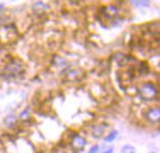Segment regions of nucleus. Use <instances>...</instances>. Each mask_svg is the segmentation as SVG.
Masks as SVG:
<instances>
[{
    "instance_id": "obj_10",
    "label": "nucleus",
    "mask_w": 160,
    "mask_h": 153,
    "mask_svg": "<svg viewBox=\"0 0 160 153\" xmlns=\"http://www.w3.org/2000/svg\"><path fill=\"white\" fill-rule=\"evenodd\" d=\"M98 151H100V146H98V145H93L92 147L89 149L88 153H98Z\"/></svg>"
},
{
    "instance_id": "obj_9",
    "label": "nucleus",
    "mask_w": 160,
    "mask_h": 153,
    "mask_svg": "<svg viewBox=\"0 0 160 153\" xmlns=\"http://www.w3.org/2000/svg\"><path fill=\"white\" fill-rule=\"evenodd\" d=\"M20 117L23 120V121H26V120L29 119V111H28V110L25 109L24 111H23L22 113L20 114Z\"/></svg>"
},
{
    "instance_id": "obj_5",
    "label": "nucleus",
    "mask_w": 160,
    "mask_h": 153,
    "mask_svg": "<svg viewBox=\"0 0 160 153\" xmlns=\"http://www.w3.org/2000/svg\"><path fill=\"white\" fill-rule=\"evenodd\" d=\"M107 128V125L105 124H96L92 127V131H91V135H92L93 138L95 139H100L104 136V133Z\"/></svg>"
},
{
    "instance_id": "obj_13",
    "label": "nucleus",
    "mask_w": 160,
    "mask_h": 153,
    "mask_svg": "<svg viewBox=\"0 0 160 153\" xmlns=\"http://www.w3.org/2000/svg\"><path fill=\"white\" fill-rule=\"evenodd\" d=\"M3 7H4L3 4H0V9H3Z\"/></svg>"
},
{
    "instance_id": "obj_8",
    "label": "nucleus",
    "mask_w": 160,
    "mask_h": 153,
    "mask_svg": "<svg viewBox=\"0 0 160 153\" xmlns=\"http://www.w3.org/2000/svg\"><path fill=\"white\" fill-rule=\"evenodd\" d=\"M121 153H136V149L132 145H124L121 148Z\"/></svg>"
},
{
    "instance_id": "obj_4",
    "label": "nucleus",
    "mask_w": 160,
    "mask_h": 153,
    "mask_svg": "<svg viewBox=\"0 0 160 153\" xmlns=\"http://www.w3.org/2000/svg\"><path fill=\"white\" fill-rule=\"evenodd\" d=\"M103 15L105 16V18H115L116 16H118V8L115 4H109L103 8Z\"/></svg>"
},
{
    "instance_id": "obj_7",
    "label": "nucleus",
    "mask_w": 160,
    "mask_h": 153,
    "mask_svg": "<svg viewBox=\"0 0 160 153\" xmlns=\"http://www.w3.org/2000/svg\"><path fill=\"white\" fill-rule=\"evenodd\" d=\"M117 135H118V131H116V129L112 131L109 134H107V136H105V137H104L105 142H107V143L112 142V141H114L117 138Z\"/></svg>"
},
{
    "instance_id": "obj_6",
    "label": "nucleus",
    "mask_w": 160,
    "mask_h": 153,
    "mask_svg": "<svg viewBox=\"0 0 160 153\" xmlns=\"http://www.w3.org/2000/svg\"><path fill=\"white\" fill-rule=\"evenodd\" d=\"M4 124H6L7 127L9 128H14L18 124V117L13 114H10V115H7L6 119H4Z\"/></svg>"
},
{
    "instance_id": "obj_3",
    "label": "nucleus",
    "mask_w": 160,
    "mask_h": 153,
    "mask_svg": "<svg viewBox=\"0 0 160 153\" xmlns=\"http://www.w3.org/2000/svg\"><path fill=\"white\" fill-rule=\"evenodd\" d=\"M145 117L150 123H158L160 120V109L159 107H152L146 111Z\"/></svg>"
},
{
    "instance_id": "obj_11",
    "label": "nucleus",
    "mask_w": 160,
    "mask_h": 153,
    "mask_svg": "<svg viewBox=\"0 0 160 153\" xmlns=\"http://www.w3.org/2000/svg\"><path fill=\"white\" fill-rule=\"evenodd\" d=\"M132 3H134L135 6H138V7H148L149 6V2L148 1H132Z\"/></svg>"
},
{
    "instance_id": "obj_12",
    "label": "nucleus",
    "mask_w": 160,
    "mask_h": 153,
    "mask_svg": "<svg viewBox=\"0 0 160 153\" xmlns=\"http://www.w3.org/2000/svg\"><path fill=\"white\" fill-rule=\"evenodd\" d=\"M102 153H114V148H108V149L103 151Z\"/></svg>"
},
{
    "instance_id": "obj_1",
    "label": "nucleus",
    "mask_w": 160,
    "mask_h": 153,
    "mask_svg": "<svg viewBox=\"0 0 160 153\" xmlns=\"http://www.w3.org/2000/svg\"><path fill=\"white\" fill-rule=\"evenodd\" d=\"M138 95L145 102L154 100L158 95V88L152 82H144L138 88Z\"/></svg>"
},
{
    "instance_id": "obj_2",
    "label": "nucleus",
    "mask_w": 160,
    "mask_h": 153,
    "mask_svg": "<svg viewBox=\"0 0 160 153\" xmlns=\"http://www.w3.org/2000/svg\"><path fill=\"white\" fill-rule=\"evenodd\" d=\"M87 139L84 137H82L79 134H75L72 136V140H70V148H72L74 151L80 152L81 150L84 149V147L87 146Z\"/></svg>"
}]
</instances>
